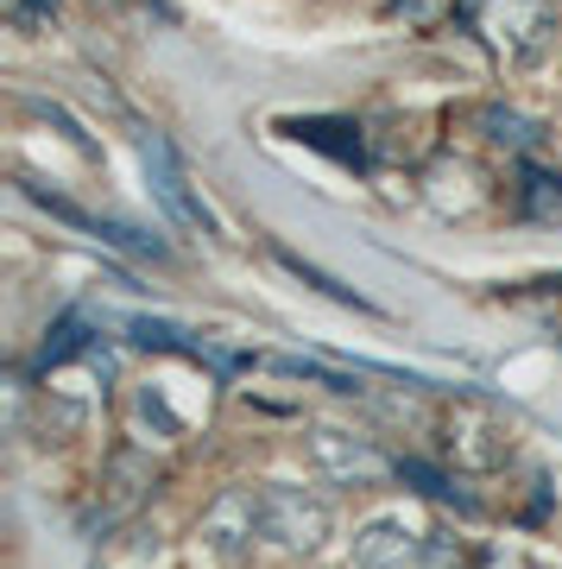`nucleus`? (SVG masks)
Instances as JSON below:
<instances>
[{"label":"nucleus","instance_id":"1","mask_svg":"<svg viewBox=\"0 0 562 569\" xmlns=\"http://www.w3.org/2000/svg\"><path fill=\"white\" fill-rule=\"evenodd\" d=\"M310 449H317V462L335 475V481H354V488H373V481H385L392 475V462H385L380 449L354 443V437H342V430H317L310 437Z\"/></svg>","mask_w":562,"mask_h":569},{"label":"nucleus","instance_id":"2","mask_svg":"<svg viewBox=\"0 0 562 569\" xmlns=\"http://www.w3.org/2000/svg\"><path fill=\"white\" fill-rule=\"evenodd\" d=\"M322 526H329V512L298 507V493H272V500H265V531H272L279 545H291V550H310L322 538Z\"/></svg>","mask_w":562,"mask_h":569},{"label":"nucleus","instance_id":"4","mask_svg":"<svg viewBox=\"0 0 562 569\" xmlns=\"http://www.w3.org/2000/svg\"><path fill=\"white\" fill-rule=\"evenodd\" d=\"M272 260H279L284 272H291V279L317 284L322 298H335V305H354V310H367V317H380V305H367V298H354V291H348V284H335V279H329V272H322V266H303L298 253H284V247H272Z\"/></svg>","mask_w":562,"mask_h":569},{"label":"nucleus","instance_id":"3","mask_svg":"<svg viewBox=\"0 0 562 569\" xmlns=\"http://www.w3.org/2000/svg\"><path fill=\"white\" fill-rule=\"evenodd\" d=\"M145 164H152V183H159V197H164V209L178 216V222H209L202 216V203H190V190H183V171H178V159H171V146L159 140V133H145Z\"/></svg>","mask_w":562,"mask_h":569}]
</instances>
